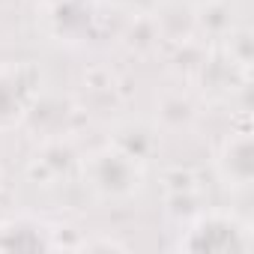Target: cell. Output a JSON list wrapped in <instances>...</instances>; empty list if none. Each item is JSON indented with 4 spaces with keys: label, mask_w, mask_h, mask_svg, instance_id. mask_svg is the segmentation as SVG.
I'll use <instances>...</instances> for the list:
<instances>
[{
    "label": "cell",
    "mask_w": 254,
    "mask_h": 254,
    "mask_svg": "<svg viewBox=\"0 0 254 254\" xmlns=\"http://www.w3.org/2000/svg\"><path fill=\"white\" fill-rule=\"evenodd\" d=\"M84 177L90 189L105 200H129L144 186V171L138 165V156L120 147L96 150L84 165Z\"/></svg>",
    "instance_id": "6da1fadb"
},
{
    "label": "cell",
    "mask_w": 254,
    "mask_h": 254,
    "mask_svg": "<svg viewBox=\"0 0 254 254\" xmlns=\"http://www.w3.org/2000/svg\"><path fill=\"white\" fill-rule=\"evenodd\" d=\"M180 248L189 251H248L251 248V236H248V224L239 221L230 212H200L186 236L180 239Z\"/></svg>",
    "instance_id": "7a4b0ae2"
},
{
    "label": "cell",
    "mask_w": 254,
    "mask_h": 254,
    "mask_svg": "<svg viewBox=\"0 0 254 254\" xmlns=\"http://www.w3.org/2000/svg\"><path fill=\"white\" fill-rule=\"evenodd\" d=\"M30 105V84L18 69H0V129L15 126Z\"/></svg>",
    "instance_id": "3957f363"
},
{
    "label": "cell",
    "mask_w": 254,
    "mask_h": 254,
    "mask_svg": "<svg viewBox=\"0 0 254 254\" xmlns=\"http://www.w3.org/2000/svg\"><path fill=\"white\" fill-rule=\"evenodd\" d=\"M218 171H221V180L227 186L248 189V183H251V141L245 132L224 141V147L218 153Z\"/></svg>",
    "instance_id": "277c9868"
}]
</instances>
